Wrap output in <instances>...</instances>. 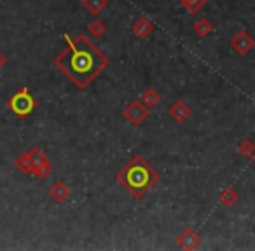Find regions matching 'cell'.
Here are the masks:
<instances>
[{"label": "cell", "instance_id": "cell-6", "mask_svg": "<svg viewBox=\"0 0 255 251\" xmlns=\"http://www.w3.org/2000/svg\"><path fill=\"white\" fill-rule=\"evenodd\" d=\"M255 46V40L252 39V35L247 30H240L236 35L231 39V47L236 51L240 56H247Z\"/></svg>", "mask_w": 255, "mask_h": 251}, {"label": "cell", "instance_id": "cell-13", "mask_svg": "<svg viewBox=\"0 0 255 251\" xmlns=\"http://www.w3.org/2000/svg\"><path fill=\"white\" fill-rule=\"evenodd\" d=\"M159 99H161V96H159V92L156 91V89H152V87H149V89H145V91L142 92V96H140V101L143 103V106L145 108H154V106L159 103Z\"/></svg>", "mask_w": 255, "mask_h": 251}, {"label": "cell", "instance_id": "cell-4", "mask_svg": "<svg viewBox=\"0 0 255 251\" xmlns=\"http://www.w3.org/2000/svg\"><path fill=\"white\" fill-rule=\"evenodd\" d=\"M33 157V176L40 178V180H46L51 173H53V166H51V161L39 147L30 150Z\"/></svg>", "mask_w": 255, "mask_h": 251}, {"label": "cell", "instance_id": "cell-20", "mask_svg": "<svg viewBox=\"0 0 255 251\" xmlns=\"http://www.w3.org/2000/svg\"><path fill=\"white\" fill-rule=\"evenodd\" d=\"M252 159H254V164H255V154H254V157H252Z\"/></svg>", "mask_w": 255, "mask_h": 251}, {"label": "cell", "instance_id": "cell-12", "mask_svg": "<svg viewBox=\"0 0 255 251\" xmlns=\"http://www.w3.org/2000/svg\"><path fill=\"white\" fill-rule=\"evenodd\" d=\"M240 201V194L236 192L234 187H227L220 192V202H222L226 208H234V204Z\"/></svg>", "mask_w": 255, "mask_h": 251}, {"label": "cell", "instance_id": "cell-8", "mask_svg": "<svg viewBox=\"0 0 255 251\" xmlns=\"http://www.w3.org/2000/svg\"><path fill=\"white\" fill-rule=\"evenodd\" d=\"M168 113H170V117L175 120V122H177V124H182V122H185V120H187L189 117L192 115V108H191V106H189L185 101L178 99V101H175L173 105L170 106Z\"/></svg>", "mask_w": 255, "mask_h": 251}, {"label": "cell", "instance_id": "cell-14", "mask_svg": "<svg viewBox=\"0 0 255 251\" xmlns=\"http://www.w3.org/2000/svg\"><path fill=\"white\" fill-rule=\"evenodd\" d=\"M82 5H84L86 11L91 12L93 16H96L109 5V0H82Z\"/></svg>", "mask_w": 255, "mask_h": 251}, {"label": "cell", "instance_id": "cell-1", "mask_svg": "<svg viewBox=\"0 0 255 251\" xmlns=\"http://www.w3.org/2000/svg\"><path fill=\"white\" fill-rule=\"evenodd\" d=\"M65 42L67 47L54 58V65L77 85V89H86L109 68L110 58L86 35H77L75 39L65 35Z\"/></svg>", "mask_w": 255, "mask_h": 251}, {"label": "cell", "instance_id": "cell-11", "mask_svg": "<svg viewBox=\"0 0 255 251\" xmlns=\"http://www.w3.org/2000/svg\"><path fill=\"white\" fill-rule=\"evenodd\" d=\"M14 166L21 171L23 174H33V157L32 152H25L14 161Z\"/></svg>", "mask_w": 255, "mask_h": 251}, {"label": "cell", "instance_id": "cell-18", "mask_svg": "<svg viewBox=\"0 0 255 251\" xmlns=\"http://www.w3.org/2000/svg\"><path fill=\"white\" fill-rule=\"evenodd\" d=\"M238 152L241 154L243 157H254L255 154V145L250 142V140H243V142H240V145H238Z\"/></svg>", "mask_w": 255, "mask_h": 251}, {"label": "cell", "instance_id": "cell-10", "mask_svg": "<svg viewBox=\"0 0 255 251\" xmlns=\"http://www.w3.org/2000/svg\"><path fill=\"white\" fill-rule=\"evenodd\" d=\"M68 195H70V190H68L65 181H54L53 187L49 188V197L53 199L54 202H58V204L67 201Z\"/></svg>", "mask_w": 255, "mask_h": 251}, {"label": "cell", "instance_id": "cell-7", "mask_svg": "<svg viewBox=\"0 0 255 251\" xmlns=\"http://www.w3.org/2000/svg\"><path fill=\"white\" fill-rule=\"evenodd\" d=\"M175 241H177V244L182 248V250H196V248L199 246V243H201V237L196 234L194 229L189 227V229L182 230Z\"/></svg>", "mask_w": 255, "mask_h": 251}, {"label": "cell", "instance_id": "cell-17", "mask_svg": "<svg viewBox=\"0 0 255 251\" xmlns=\"http://www.w3.org/2000/svg\"><path fill=\"white\" fill-rule=\"evenodd\" d=\"M88 30H89V35L98 39V37H103V33H105V30H107V25L103 21H100V19H95V21L89 23Z\"/></svg>", "mask_w": 255, "mask_h": 251}, {"label": "cell", "instance_id": "cell-5", "mask_svg": "<svg viewBox=\"0 0 255 251\" xmlns=\"http://www.w3.org/2000/svg\"><path fill=\"white\" fill-rule=\"evenodd\" d=\"M124 117H126L128 122L133 124V126H140V124L145 122L147 117H149V108L143 106L140 98L133 99V101L124 108Z\"/></svg>", "mask_w": 255, "mask_h": 251}, {"label": "cell", "instance_id": "cell-19", "mask_svg": "<svg viewBox=\"0 0 255 251\" xmlns=\"http://www.w3.org/2000/svg\"><path fill=\"white\" fill-rule=\"evenodd\" d=\"M7 63V58H5V54L2 53V51H0V70H2V68H4V65Z\"/></svg>", "mask_w": 255, "mask_h": 251}, {"label": "cell", "instance_id": "cell-15", "mask_svg": "<svg viewBox=\"0 0 255 251\" xmlns=\"http://www.w3.org/2000/svg\"><path fill=\"white\" fill-rule=\"evenodd\" d=\"M212 30H213V25L206 18H201V19H198V21L194 23V33L198 37H201V39L208 37L210 33H212Z\"/></svg>", "mask_w": 255, "mask_h": 251}, {"label": "cell", "instance_id": "cell-2", "mask_svg": "<svg viewBox=\"0 0 255 251\" xmlns=\"http://www.w3.org/2000/svg\"><path fill=\"white\" fill-rule=\"evenodd\" d=\"M116 180L138 201L145 197L150 188L159 181V173L142 156H133L117 171Z\"/></svg>", "mask_w": 255, "mask_h": 251}, {"label": "cell", "instance_id": "cell-9", "mask_svg": "<svg viewBox=\"0 0 255 251\" xmlns=\"http://www.w3.org/2000/svg\"><path fill=\"white\" fill-rule=\"evenodd\" d=\"M131 30L133 33H135L138 39H147V37H150L154 33V30H156V26H154V23L150 21V19L147 18H138L135 23L131 25Z\"/></svg>", "mask_w": 255, "mask_h": 251}, {"label": "cell", "instance_id": "cell-3", "mask_svg": "<svg viewBox=\"0 0 255 251\" xmlns=\"http://www.w3.org/2000/svg\"><path fill=\"white\" fill-rule=\"evenodd\" d=\"M35 106H37L35 98L30 94V91L26 87L19 89L18 92H14V94L9 98V110H11L16 117H19V119L28 117L30 113L35 110Z\"/></svg>", "mask_w": 255, "mask_h": 251}, {"label": "cell", "instance_id": "cell-16", "mask_svg": "<svg viewBox=\"0 0 255 251\" xmlns=\"http://www.w3.org/2000/svg\"><path fill=\"white\" fill-rule=\"evenodd\" d=\"M180 2H182V7L187 9V12H191V14L199 12L206 5V0H180Z\"/></svg>", "mask_w": 255, "mask_h": 251}]
</instances>
